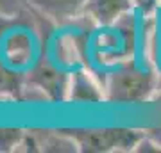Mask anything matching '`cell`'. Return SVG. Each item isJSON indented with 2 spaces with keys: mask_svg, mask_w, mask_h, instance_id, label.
Instances as JSON below:
<instances>
[{
  "mask_svg": "<svg viewBox=\"0 0 161 153\" xmlns=\"http://www.w3.org/2000/svg\"><path fill=\"white\" fill-rule=\"evenodd\" d=\"M145 27L147 18L140 16L136 11L111 25H92V34L79 45L84 52V66L102 80L108 69L138 55V46H143Z\"/></svg>",
  "mask_w": 161,
  "mask_h": 153,
  "instance_id": "6da1fadb",
  "label": "cell"
},
{
  "mask_svg": "<svg viewBox=\"0 0 161 153\" xmlns=\"http://www.w3.org/2000/svg\"><path fill=\"white\" fill-rule=\"evenodd\" d=\"M100 84L104 87L106 102L113 103L149 102L154 100L156 93L161 87L159 77L143 52L108 69Z\"/></svg>",
  "mask_w": 161,
  "mask_h": 153,
  "instance_id": "7a4b0ae2",
  "label": "cell"
},
{
  "mask_svg": "<svg viewBox=\"0 0 161 153\" xmlns=\"http://www.w3.org/2000/svg\"><path fill=\"white\" fill-rule=\"evenodd\" d=\"M75 139L79 151H134L145 132L127 128L104 130H66Z\"/></svg>",
  "mask_w": 161,
  "mask_h": 153,
  "instance_id": "3957f363",
  "label": "cell"
},
{
  "mask_svg": "<svg viewBox=\"0 0 161 153\" xmlns=\"http://www.w3.org/2000/svg\"><path fill=\"white\" fill-rule=\"evenodd\" d=\"M70 73L72 71H64V68H59V64L43 57L25 73V82L41 89L48 100L66 102Z\"/></svg>",
  "mask_w": 161,
  "mask_h": 153,
  "instance_id": "277c9868",
  "label": "cell"
},
{
  "mask_svg": "<svg viewBox=\"0 0 161 153\" xmlns=\"http://www.w3.org/2000/svg\"><path fill=\"white\" fill-rule=\"evenodd\" d=\"M66 102H82V103L106 102V94H104V87L100 84V80L84 64L74 68L72 73H70Z\"/></svg>",
  "mask_w": 161,
  "mask_h": 153,
  "instance_id": "5b68a950",
  "label": "cell"
},
{
  "mask_svg": "<svg viewBox=\"0 0 161 153\" xmlns=\"http://www.w3.org/2000/svg\"><path fill=\"white\" fill-rule=\"evenodd\" d=\"M132 11V0H86L82 18L92 25H111Z\"/></svg>",
  "mask_w": 161,
  "mask_h": 153,
  "instance_id": "8992f818",
  "label": "cell"
},
{
  "mask_svg": "<svg viewBox=\"0 0 161 153\" xmlns=\"http://www.w3.org/2000/svg\"><path fill=\"white\" fill-rule=\"evenodd\" d=\"M41 16L56 23H72L82 20L86 0H25Z\"/></svg>",
  "mask_w": 161,
  "mask_h": 153,
  "instance_id": "52a82bcc",
  "label": "cell"
},
{
  "mask_svg": "<svg viewBox=\"0 0 161 153\" xmlns=\"http://www.w3.org/2000/svg\"><path fill=\"white\" fill-rule=\"evenodd\" d=\"M143 54L149 59V63L152 64L154 71L158 73L159 84H161V9L152 18H147Z\"/></svg>",
  "mask_w": 161,
  "mask_h": 153,
  "instance_id": "ba28073f",
  "label": "cell"
},
{
  "mask_svg": "<svg viewBox=\"0 0 161 153\" xmlns=\"http://www.w3.org/2000/svg\"><path fill=\"white\" fill-rule=\"evenodd\" d=\"M23 85L25 73L13 69L0 59V100H20Z\"/></svg>",
  "mask_w": 161,
  "mask_h": 153,
  "instance_id": "9c48e42d",
  "label": "cell"
},
{
  "mask_svg": "<svg viewBox=\"0 0 161 153\" xmlns=\"http://www.w3.org/2000/svg\"><path fill=\"white\" fill-rule=\"evenodd\" d=\"M25 130L20 128H0V153L18 151Z\"/></svg>",
  "mask_w": 161,
  "mask_h": 153,
  "instance_id": "30bf717a",
  "label": "cell"
},
{
  "mask_svg": "<svg viewBox=\"0 0 161 153\" xmlns=\"http://www.w3.org/2000/svg\"><path fill=\"white\" fill-rule=\"evenodd\" d=\"M132 7L143 18H152L161 9V0H132Z\"/></svg>",
  "mask_w": 161,
  "mask_h": 153,
  "instance_id": "8fae6325",
  "label": "cell"
},
{
  "mask_svg": "<svg viewBox=\"0 0 161 153\" xmlns=\"http://www.w3.org/2000/svg\"><path fill=\"white\" fill-rule=\"evenodd\" d=\"M154 100H159V102H161V89L158 91V93H156V96H154Z\"/></svg>",
  "mask_w": 161,
  "mask_h": 153,
  "instance_id": "7c38bea8",
  "label": "cell"
}]
</instances>
